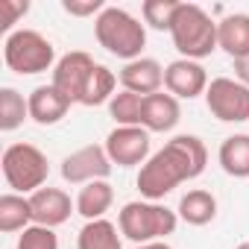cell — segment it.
Returning a JSON list of instances; mask_svg holds the SVG:
<instances>
[{"label":"cell","instance_id":"cell-1","mask_svg":"<svg viewBox=\"0 0 249 249\" xmlns=\"http://www.w3.org/2000/svg\"><path fill=\"white\" fill-rule=\"evenodd\" d=\"M208 150L196 135H176L138 173V191L147 199H164L176 185L196 179L205 170Z\"/></svg>","mask_w":249,"mask_h":249},{"label":"cell","instance_id":"cell-2","mask_svg":"<svg viewBox=\"0 0 249 249\" xmlns=\"http://www.w3.org/2000/svg\"><path fill=\"white\" fill-rule=\"evenodd\" d=\"M94 36L100 41V47H106L111 56L117 59H141V50L147 44V30L138 18H132L126 9L117 6H106L97 21H94Z\"/></svg>","mask_w":249,"mask_h":249},{"label":"cell","instance_id":"cell-3","mask_svg":"<svg viewBox=\"0 0 249 249\" xmlns=\"http://www.w3.org/2000/svg\"><path fill=\"white\" fill-rule=\"evenodd\" d=\"M170 36L176 50L191 62L205 59L211 56V50H217V21H211V15L196 3H179Z\"/></svg>","mask_w":249,"mask_h":249},{"label":"cell","instance_id":"cell-4","mask_svg":"<svg viewBox=\"0 0 249 249\" xmlns=\"http://www.w3.org/2000/svg\"><path fill=\"white\" fill-rule=\"evenodd\" d=\"M120 234L135 243H156L164 234L176 231V211L156 202H126L120 211Z\"/></svg>","mask_w":249,"mask_h":249},{"label":"cell","instance_id":"cell-5","mask_svg":"<svg viewBox=\"0 0 249 249\" xmlns=\"http://www.w3.org/2000/svg\"><path fill=\"white\" fill-rule=\"evenodd\" d=\"M50 164L47 156L33 147V144H12L3 153V176L9 182V188L21 191V194H36L41 191V185L47 182Z\"/></svg>","mask_w":249,"mask_h":249},{"label":"cell","instance_id":"cell-6","mask_svg":"<svg viewBox=\"0 0 249 249\" xmlns=\"http://www.w3.org/2000/svg\"><path fill=\"white\" fill-rule=\"evenodd\" d=\"M3 59H6L9 71H15V73H44V71H50L56 50L41 33L18 30V33L6 36Z\"/></svg>","mask_w":249,"mask_h":249},{"label":"cell","instance_id":"cell-7","mask_svg":"<svg viewBox=\"0 0 249 249\" xmlns=\"http://www.w3.org/2000/svg\"><path fill=\"white\" fill-rule=\"evenodd\" d=\"M205 103L217 120H226V123L249 120V88L243 82H234L229 76L211 79L205 91Z\"/></svg>","mask_w":249,"mask_h":249},{"label":"cell","instance_id":"cell-8","mask_svg":"<svg viewBox=\"0 0 249 249\" xmlns=\"http://www.w3.org/2000/svg\"><path fill=\"white\" fill-rule=\"evenodd\" d=\"M94 68H97V62H94L88 53H82V50L65 53V56L56 62V68H53V82H50V85H53L68 103H82Z\"/></svg>","mask_w":249,"mask_h":249},{"label":"cell","instance_id":"cell-9","mask_svg":"<svg viewBox=\"0 0 249 249\" xmlns=\"http://www.w3.org/2000/svg\"><path fill=\"white\" fill-rule=\"evenodd\" d=\"M111 173V159L106 153V147L100 144H88L76 153H71L62 161V176L71 185H88V182H106Z\"/></svg>","mask_w":249,"mask_h":249},{"label":"cell","instance_id":"cell-10","mask_svg":"<svg viewBox=\"0 0 249 249\" xmlns=\"http://www.w3.org/2000/svg\"><path fill=\"white\" fill-rule=\"evenodd\" d=\"M106 153L111 164H120V167L147 164L144 159L150 156V132L141 126H117L106 138Z\"/></svg>","mask_w":249,"mask_h":249},{"label":"cell","instance_id":"cell-11","mask_svg":"<svg viewBox=\"0 0 249 249\" xmlns=\"http://www.w3.org/2000/svg\"><path fill=\"white\" fill-rule=\"evenodd\" d=\"M164 85L167 91L179 100H194L199 94L208 91V76H205V68L199 62H191V59H176L164 68Z\"/></svg>","mask_w":249,"mask_h":249},{"label":"cell","instance_id":"cell-12","mask_svg":"<svg viewBox=\"0 0 249 249\" xmlns=\"http://www.w3.org/2000/svg\"><path fill=\"white\" fill-rule=\"evenodd\" d=\"M30 208H33V226H62L71 217V196L62 188H41L30 196Z\"/></svg>","mask_w":249,"mask_h":249},{"label":"cell","instance_id":"cell-13","mask_svg":"<svg viewBox=\"0 0 249 249\" xmlns=\"http://www.w3.org/2000/svg\"><path fill=\"white\" fill-rule=\"evenodd\" d=\"M120 85H123V91H132V94H141V97L159 94V88L164 85V68L156 59L126 62V68L120 71Z\"/></svg>","mask_w":249,"mask_h":249},{"label":"cell","instance_id":"cell-14","mask_svg":"<svg viewBox=\"0 0 249 249\" xmlns=\"http://www.w3.org/2000/svg\"><path fill=\"white\" fill-rule=\"evenodd\" d=\"M182 117L179 100L173 94H150L144 97V108H141V126L147 132H170Z\"/></svg>","mask_w":249,"mask_h":249},{"label":"cell","instance_id":"cell-15","mask_svg":"<svg viewBox=\"0 0 249 249\" xmlns=\"http://www.w3.org/2000/svg\"><path fill=\"white\" fill-rule=\"evenodd\" d=\"M217 47L234 62L249 56V15H226L217 24Z\"/></svg>","mask_w":249,"mask_h":249},{"label":"cell","instance_id":"cell-16","mask_svg":"<svg viewBox=\"0 0 249 249\" xmlns=\"http://www.w3.org/2000/svg\"><path fill=\"white\" fill-rule=\"evenodd\" d=\"M71 103L53 88V85H38L33 94H30V117L41 126H53L59 123L65 114H68Z\"/></svg>","mask_w":249,"mask_h":249},{"label":"cell","instance_id":"cell-17","mask_svg":"<svg viewBox=\"0 0 249 249\" xmlns=\"http://www.w3.org/2000/svg\"><path fill=\"white\" fill-rule=\"evenodd\" d=\"M179 217L188 226H208L217 217V199H214V194H208L202 188L188 191L179 199Z\"/></svg>","mask_w":249,"mask_h":249},{"label":"cell","instance_id":"cell-18","mask_svg":"<svg viewBox=\"0 0 249 249\" xmlns=\"http://www.w3.org/2000/svg\"><path fill=\"white\" fill-rule=\"evenodd\" d=\"M111 199H114V191L108 182H88V185H82V191L76 196V211L88 223L103 220V214L111 208Z\"/></svg>","mask_w":249,"mask_h":249},{"label":"cell","instance_id":"cell-19","mask_svg":"<svg viewBox=\"0 0 249 249\" xmlns=\"http://www.w3.org/2000/svg\"><path fill=\"white\" fill-rule=\"evenodd\" d=\"M220 167L234 179L249 176V135H231L220 144Z\"/></svg>","mask_w":249,"mask_h":249},{"label":"cell","instance_id":"cell-20","mask_svg":"<svg viewBox=\"0 0 249 249\" xmlns=\"http://www.w3.org/2000/svg\"><path fill=\"white\" fill-rule=\"evenodd\" d=\"M33 223V208L30 199L18 194H3L0 196V231H24Z\"/></svg>","mask_w":249,"mask_h":249},{"label":"cell","instance_id":"cell-21","mask_svg":"<svg viewBox=\"0 0 249 249\" xmlns=\"http://www.w3.org/2000/svg\"><path fill=\"white\" fill-rule=\"evenodd\" d=\"M76 246L79 249H123L120 237H117V229L108 220H91V223H85L82 231H79Z\"/></svg>","mask_w":249,"mask_h":249},{"label":"cell","instance_id":"cell-22","mask_svg":"<svg viewBox=\"0 0 249 249\" xmlns=\"http://www.w3.org/2000/svg\"><path fill=\"white\" fill-rule=\"evenodd\" d=\"M24 117H30V100H24L15 88H0V129H18Z\"/></svg>","mask_w":249,"mask_h":249},{"label":"cell","instance_id":"cell-23","mask_svg":"<svg viewBox=\"0 0 249 249\" xmlns=\"http://www.w3.org/2000/svg\"><path fill=\"white\" fill-rule=\"evenodd\" d=\"M141 108H144V97L132 91L114 94L108 103V111L117 120V126H141Z\"/></svg>","mask_w":249,"mask_h":249},{"label":"cell","instance_id":"cell-24","mask_svg":"<svg viewBox=\"0 0 249 249\" xmlns=\"http://www.w3.org/2000/svg\"><path fill=\"white\" fill-rule=\"evenodd\" d=\"M114 85H117V76H114L106 65H97L94 73H91V82H88V88H85L82 106H100V103H106V100L114 94Z\"/></svg>","mask_w":249,"mask_h":249},{"label":"cell","instance_id":"cell-25","mask_svg":"<svg viewBox=\"0 0 249 249\" xmlns=\"http://www.w3.org/2000/svg\"><path fill=\"white\" fill-rule=\"evenodd\" d=\"M176 9H179L176 0H144V6H141L144 21H147L153 30H170Z\"/></svg>","mask_w":249,"mask_h":249},{"label":"cell","instance_id":"cell-26","mask_svg":"<svg viewBox=\"0 0 249 249\" xmlns=\"http://www.w3.org/2000/svg\"><path fill=\"white\" fill-rule=\"evenodd\" d=\"M15 249H59V240H56L53 229L30 226V229H24V234L18 237V246H15Z\"/></svg>","mask_w":249,"mask_h":249},{"label":"cell","instance_id":"cell-27","mask_svg":"<svg viewBox=\"0 0 249 249\" xmlns=\"http://www.w3.org/2000/svg\"><path fill=\"white\" fill-rule=\"evenodd\" d=\"M27 12H30V0H0V33H9L12 24Z\"/></svg>","mask_w":249,"mask_h":249},{"label":"cell","instance_id":"cell-28","mask_svg":"<svg viewBox=\"0 0 249 249\" xmlns=\"http://www.w3.org/2000/svg\"><path fill=\"white\" fill-rule=\"evenodd\" d=\"M62 9L68 15H76V18H88V15H100L106 6H103V0H62Z\"/></svg>","mask_w":249,"mask_h":249},{"label":"cell","instance_id":"cell-29","mask_svg":"<svg viewBox=\"0 0 249 249\" xmlns=\"http://www.w3.org/2000/svg\"><path fill=\"white\" fill-rule=\"evenodd\" d=\"M234 73H237V79H240V82H243V85L249 88V56H246V59H237V62H234Z\"/></svg>","mask_w":249,"mask_h":249},{"label":"cell","instance_id":"cell-30","mask_svg":"<svg viewBox=\"0 0 249 249\" xmlns=\"http://www.w3.org/2000/svg\"><path fill=\"white\" fill-rule=\"evenodd\" d=\"M138 249H170L164 240H156V243H144V246H138Z\"/></svg>","mask_w":249,"mask_h":249},{"label":"cell","instance_id":"cell-31","mask_svg":"<svg viewBox=\"0 0 249 249\" xmlns=\"http://www.w3.org/2000/svg\"><path fill=\"white\" fill-rule=\"evenodd\" d=\"M237 249H249V243H240V246H237Z\"/></svg>","mask_w":249,"mask_h":249}]
</instances>
